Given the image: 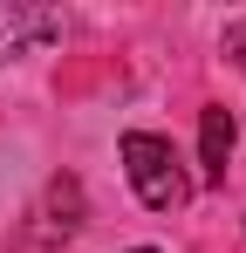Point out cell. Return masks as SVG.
Listing matches in <instances>:
<instances>
[{
    "label": "cell",
    "mask_w": 246,
    "mask_h": 253,
    "mask_svg": "<svg viewBox=\"0 0 246 253\" xmlns=\"http://www.w3.org/2000/svg\"><path fill=\"white\" fill-rule=\"evenodd\" d=\"M226 62L246 76V21H240V28H226Z\"/></svg>",
    "instance_id": "obj_4"
},
{
    "label": "cell",
    "mask_w": 246,
    "mask_h": 253,
    "mask_svg": "<svg viewBox=\"0 0 246 253\" xmlns=\"http://www.w3.org/2000/svg\"><path fill=\"white\" fill-rule=\"evenodd\" d=\"M130 253H158V247H130Z\"/></svg>",
    "instance_id": "obj_5"
},
{
    "label": "cell",
    "mask_w": 246,
    "mask_h": 253,
    "mask_svg": "<svg viewBox=\"0 0 246 253\" xmlns=\"http://www.w3.org/2000/svg\"><path fill=\"white\" fill-rule=\"evenodd\" d=\"M233 110H199V165H205V185H226V158H233Z\"/></svg>",
    "instance_id": "obj_3"
},
{
    "label": "cell",
    "mask_w": 246,
    "mask_h": 253,
    "mask_svg": "<svg viewBox=\"0 0 246 253\" xmlns=\"http://www.w3.org/2000/svg\"><path fill=\"white\" fill-rule=\"evenodd\" d=\"M117 151H123V171H130V192H137L151 212H178L192 199V178L178 165L171 137H158V130H123Z\"/></svg>",
    "instance_id": "obj_1"
},
{
    "label": "cell",
    "mask_w": 246,
    "mask_h": 253,
    "mask_svg": "<svg viewBox=\"0 0 246 253\" xmlns=\"http://www.w3.org/2000/svg\"><path fill=\"white\" fill-rule=\"evenodd\" d=\"M55 35H62V14H55V7H28V0H7V7H0V62L55 42Z\"/></svg>",
    "instance_id": "obj_2"
}]
</instances>
